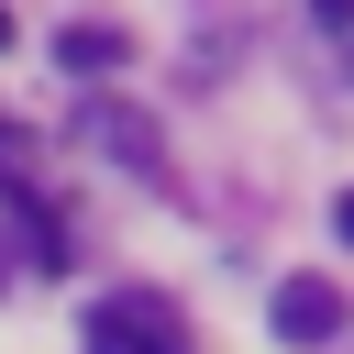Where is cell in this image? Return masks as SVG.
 Listing matches in <instances>:
<instances>
[{"mask_svg":"<svg viewBox=\"0 0 354 354\" xmlns=\"http://www.w3.org/2000/svg\"><path fill=\"white\" fill-rule=\"evenodd\" d=\"M77 144H100V155H111V166H133V177H155V166H166L155 122H144V111H122V100H77Z\"/></svg>","mask_w":354,"mask_h":354,"instance_id":"obj_2","label":"cell"},{"mask_svg":"<svg viewBox=\"0 0 354 354\" xmlns=\"http://www.w3.org/2000/svg\"><path fill=\"white\" fill-rule=\"evenodd\" d=\"M277 332H288V343H332V332H343L332 277H288V288H277Z\"/></svg>","mask_w":354,"mask_h":354,"instance_id":"obj_3","label":"cell"},{"mask_svg":"<svg viewBox=\"0 0 354 354\" xmlns=\"http://www.w3.org/2000/svg\"><path fill=\"white\" fill-rule=\"evenodd\" d=\"M88 354H188V332H177V310H166V299L122 288V299H100V310H88Z\"/></svg>","mask_w":354,"mask_h":354,"instance_id":"obj_1","label":"cell"},{"mask_svg":"<svg viewBox=\"0 0 354 354\" xmlns=\"http://www.w3.org/2000/svg\"><path fill=\"white\" fill-rule=\"evenodd\" d=\"M55 55H66V66H77V77H100V66H122V55H133V44H122V33H111V22H66V33H55Z\"/></svg>","mask_w":354,"mask_h":354,"instance_id":"obj_4","label":"cell"},{"mask_svg":"<svg viewBox=\"0 0 354 354\" xmlns=\"http://www.w3.org/2000/svg\"><path fill=\"white\" fill-rule=\"evenodd\" d=\"M0 55H11V11H0Z\"/></svg>","mask_w":354,"mask_h":354,"instance_id":"obj_7","label":"cell"},{"mask_svg":"<svg viewBox=\"0 0 354 354\" xmlns=\"http://www.w3.org/2000/svg\"><path fill=\"white\" fill-rule=\"evenodd\" d=\"M332 232H343V243H354V188H343V199H332Z\"/></svg>","mask_w":354,"mask_h":354,"instance_id":"obj_6","label":"cell"},{"mask_svg":"<svg viewBox=\"0 0 354 354\" xmlns=\"http://www.w3.org/2000/svg\"><path fill=\"white\" fill-rule=\"evenodd\" d=\"M310 22H321V33L343 44V55H354V0H310Z\"/></svg>","mask_w":354,"mask_h":354,"instance_id":"obj_5","label":"cell"}]
</instances>
